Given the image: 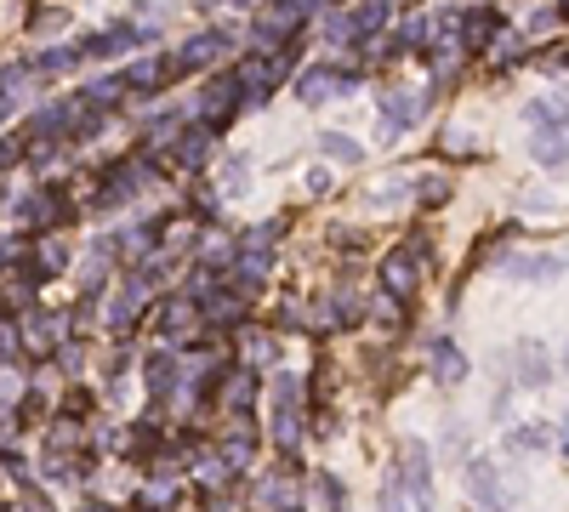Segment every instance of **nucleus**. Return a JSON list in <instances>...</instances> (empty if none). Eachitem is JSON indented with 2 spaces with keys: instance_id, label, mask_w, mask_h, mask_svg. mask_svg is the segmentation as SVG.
I'll list each match as a JSON object with an SVG mask.
<instances>
[{
  "instance_id": "12",
  "label": "nucleus",
  "mask_w": 569,
  "mask_h": 512,
  "mask_svg": "<svg viewBox=\"0 0 569 512\" xmlns=\"http://www.w3.org/2000/svg\"><path fill=\"white\" fill-rule=\"evenodd\" d=\"M222 46H228V29H211V35H194V40L177 52V69H205L211 57L222 52Z\"/></svg>"
},
{
  "instance_id": "32",
  "label": "nucleus",
  "mask_w": 569,
  "mask_h": 512,
  "mask_svg": "<svg viewBox=\"0 0 569 512\" xmlns=\"http://www.w3.org/2000/svg\"><path fill=\"white\" fill-rule=\"evenodd\" d=\"M405 194H410L405 182H381V189H376L371 199H376V206H393V199H405Z\"/></svg>"
},
{
  "instance_id": "38",
  "label": "nucleus",
  "mask_w": 569,
  "mask_h": 512,
  "mask_svg": "<svg viewBox=\"0 0 569 512\" xmlns=\"http://www.w3.org/2000/svg\"><path fill=\"white\" fill-rule=\"evenodd\" d=\"M80 512H109V507H103V501H86V507H80Z\"/></svg>"
},
{
  "instance_id": "13",
  "label": "nucleus",
  "mask_w": 569,
  "mask_h": 512,
  "mask_svg": "<svg viewBox=\"0 0 569 512\" xmlns=\"http://www.w3.org/2000/svg\"><path fill=\"white\" fill-rule=\"evenodd\" d=\"M433 376L444 387H456L461 376H467V353H461L456 341H433Z\"/></svg>"
},
{
  "instance_id": "5",
  "label": "nucleus",
  "mask_w": 569,
  "mask_h": 512,
  "mask_svg": "<svg viewBox=\"0 0 569 512\" xmlns=\"http://www.w3.org/2000/svg\"><path fill=\"white\" fill-rule=\"evenodd\" d=\"M416 279H422V268H416V256H410V251H393L388 262H381V290H388V297H410Z\"/></svg>"
},
{
  "instance_id": "35",
  "label": "nucleus",
  "mask_w": 569,
  "mask_h": 512,
  "mask_svg": "<svg viewBox=\"0 0 569 512\" xmlns=\"http://www.w3.org/2000/svg\"><path fill=\"white\" fill-rule=\"evenodd\" d=\"M444 194H450V189H444V182H439V177H433V182H422V199H427V206H439V199H444Z\"/></svg>"
},
{
  "instance_id": "21",
  "label": "nucleus",
  "mask_w": 569,
  "mask_h": 512,
  "mask_svg": "<svg viewBox=\"0 0 569 512\" xmlns=\"http://www.w3.org/2000/svg\"><path fill=\"white\" fill-rule=\"evenodd\" d=\"M273 444H280V449H297V444H302V415H297V410H280V405H273Z\"/></svg>"
},
{
  "instance_id": "22",
  "label": "nucleus",
  "mask_w": 569,
  "mask_h": 512,
  "mask_svg": "<svg viewBox=\"0 0 569 512\" xmlns=\"http://www.w3.org/2000/svg\"><path fill=\"white\" fill-rule=\"evenodd\" d=\"M496 29H501V18H496L490 6L467 12V46H490V40H496Z\"/></svg>"
},
{
  "instance_id": "37",
  "label": "nucleus",
  "mask_w": 569,
  "mask_h": 512,
  "mask_svg": "<svg viewBox=\"0 0 569 512\" xmlns=\"http://www.w3.org/2000/svg\"><path fill=\"white\" fill-rule=\"evenodd\" d=\"M12 160H18V143H0V171H6Z\"/></svg>"
},
{
  "instance_id": "16",
  "label": "nucleus",
  "mask_w": 569,
  "mask_h": 512,
  "mask_svg": "<svg viewBox=\"0 0 569 512\" xmlns=\"http://www.w3.org/2000/svg\"><path fill=\"white\" fill-rule=\"evenodd\" d=\"M205 319L211 324H239L245 319V297H239V290H217V297H205Z\"/></svg>"
},
{
  "instance_id": "4",
  "label": "nucleus",
  "mask_w": 569,
  "mask_h": 512,
  "mask_svg": "<svg viewBox=\"0 0 569 512\" xmlns=\"http://www.w3.org/2000/svg\"><path fill=\"white\" fill-rule=\"evenodd\" d=\"M148 40H154V29L120 23V29H109V35H91L80 52H86V57H114V52H131V46H148Z\"/></svg>"
},
{
  "instance_id": "6",
  "label": "nucleus",
  "mask_w": 569,
  "mask_h": 512,
  "mask_svg": "<svg viewBox=\"0 0 569 512\" xmlns=\"http://www.w3.org/2000/svg\"><path fill=\"white\" fill-rule=\"evenodd\" d=\"M234 103H239V80H234V74H228V80H211L205 97H199V120H205V126H217L222 114H234Z\"/></svg>"
},
{
  "instance_id": "28",
  "label": "nucleus",
  "mask_w": 569,
  "mask_h": 512,
  "mask_svg": "<svg viewBox=\"0 0 569 512\" xmlns=\"http://www.w3.org/2000/svg\"><path fill=\"white\" fill-rule=\"evenodd\" d=\"M160 324H165V331H188V324H194V302H172V307H165V314H160Z\"/></svg>"
},
{
  "instance_id": "19",
  "label": "nucleus",
  "mask_w": 569,
  "mask_h": 512,
  "mask_svg": "<svg viewBox=\"0 0 569 512\" xmlns=\"http://www.w3.org/2000/svg\"><path fill=\"white\" fill-rule=\"evenodd\" d=\"M381 18H388V0H359V12H353V35H359V40H371L376 35V29H381Z\"/></svg>"
},
{
  "instance_id": "7",
  "label": "nucleus",
  "mask_w": 569,
  "mask_h": 512,
  "mask_svg": "<svg viewBox=\"0 0 569 512\" xmlns=\"http://www.w3.org/2000/svg\"><path fill=\"white\" fill-rule=\"evenodd\" d=\"M23 216H29L35 228H46V222H69V199H63V189L29 194V199H23Z\"/></svg>"
},
{
  "instance_id": "33",
  "label": "nucleus",
  "mask_w": 569,
  "mask_h": 512,
  "mask_svg": "<svg viewBox=\"0 0 569 512\" xmlns=\"http://www.w3.org/2000/svg\"><path fill=\"white\" fill-rule=\"evenodd\" d=\"M0 359H18V331H12V324H0Z\"/></svg>"
},
{
  "instance_id": "10",
  "label": "nucleus",
  "mask_w": 569,
  "mask_h": 512,
  "mask_svg": "<svg viewBox=\"0 0 569 512\" xmlns=\"http://www.w3.org/2000/svg\"><path fill=\"white\" fill-rule=\"evenodd\" d=\"M518 376H524V387H547L552 382V353L541 348V341H518Z\"/></svg>"
},
{
  "instance_id": "18",
  "label": "nucleus",
  "mask_w": 569,
  "mask_h": 512,
  "mask_svg": "<svg viewBox=\"0 0 569 512\" xmlns=\"http://www.w3.org/2000/svg\"><path fill=\"white\" fill-rule=\"evenodd\" d=\"M205 148H211V126H194L188 137H177V160H182V171H199Z\"/></svg>"
},
{
  "instance_id": "27",
  "label": "nucleus",
  "mask_w": 569,
  "mask_h": 512,
  "mask_svg": "<svg viewBox=\"0 0 569 512\" xmlns=\"http://www.w3.org/2000/svg\"><path fill=\"white\" fill-rule=\"evenodd\" d=\"M319 501H325L331 512L347 507V490H342V478H336V473H319Z\"/></svg>"
},
{
  "instance_id": "26",
  "label": "nucleus",
  "mask_w": 569,
  "mask_h": 512,
  "mask_svg": "<svg viewBox=\"0 0 569 512\" xmlns=\"http://www.w3.org/2000/svg\"><path fill=\"white\" fill-rule=\"evenodd\" d=\"M319 154H331V160H359V143H353V137L325 131V137H319Z\"/></svg>"
},
{
  "instance_id": "20",
  "label": "nucleus",
  "mask_w": 569,
  "mask_h": 512,
  "mask_svg": "<svg viewBox=\"0 0 569 512\" xmlns=\"http://www.w3.org/2000/svg\"><path fill=\"white\" fill-rule=\"evenodd\" d=\"M558 422H530V427H518V449H558Z\"/></svg>"
},
{
  "instance_id": "8",
  "label": "nucleus",
  "mask_w": 569,
  "mask_h": 512,
  "mask_svg": "<svg viewBox=\"0 0 569 512\" xmlns=\"http://www.w3.org/2000/svg\"><path fill=\"white\" fill-rule=\"evenodd\" d=\"M143 382H148L154 399H165V393H172V382H177V353L172 348H154L148 359H143Z\"/></svg>"
},
{
  "instance_id": "31",
  "label": "nucleus",
  "mask_w": 569,
  "mask_h": 512,
  "mask_svg": "<svg viewBox=\"0 0 569 512\" xmlns=\"http://www.w3.org/2000/svg\"><path fill=\"white\" fill-rule=\"evenodd\" d=\"M57 365H63V370H80V341H57Z\"/></svg>"
},
{
  "instance_id": "1",
  "label": "nucleus",
  "mask_w": 569,
  "mask_h": 512,
  "mask_svg": "<svg viewBox=\"0 0 569 512\" xmlns=\"http://www.w3.org/2000/svg\"><path fill=\"white\" fill-rule=\"evenodd\" d=\"M297 23H302V0H280V6H268L263 18H256V40L280 46V40L297 35Z\"/></svg>"
},
{
  "instance_id": "24",
  "label": "nucleus",
  "mask_w": 569,
  "mask_h": 512,
  "mask_svg": "<svg viewBox=\"0 0 569 512\" xmlns=\"http://www.w3.org/2000/svg\"><path fill=\"white\" fill-rule=\"evenodd\" d=\"M513 279H558V256H535V262H506Z\"/></svg>"
},
{
  "instance_id": "30",
  "label": "nucleus",
  "mask_w": 569,
  "mask_h": 512,
  "mask_svg": "<svg viewBox=\"0 0 569 512\" xmlns=\"http://www.w3.org/2000/svg\"><path fill=\"white\" fill-rule=\"evenodd\" d=\"M444 449H450V456H467V427H444Z\"/></svg>"
},
{
  "instance_id": "39",
  "label": "nucleus",
  "mask_w": 569,
  "mask_h": 512,
  "mask_svg": "<svg viewBox=\"0 0 569 512\" xmlns=\"http://www.w3.org/2000/svg\"><path fill=\"white\" fill-rule=\"evenodd\" d=\"M12 114V97H0V120H6Z\"/></svg>"
},
{
  "instance_id": "25",
  "label": "nucleus",
  "mask_w": 569,
  "mask_h": 512,
  "mask_svg": "<svg viewBox=\"0 0 569 512\" xmlns=\"http://www.w3.org/2000/svg\"><path fill=\"white\" fill-rule=\"evenodd\" d=\"M245 189H251V177H245V154H234V160H228L222 165V194H245Z\"/></svg>"
},
{
  "instance_id": "2",
  "label": "nucleus",
  "mask_w": 569,
  "mask_h": 512,
  "mask_svg": "<svg viewBox=\"0 0 569 512\" xmlns=\"http://www.w3.org/2000/svg\"><path fill=\"white\" fill-rule=\"evenodd\" d=\"M405 478H410V495H416V507L422 512H433V467H427V449H422V439H410L405 444Z\"/></svg>"
},
{
  "instance_id": "14",
  "label": "nucleus",
  "mask_w": 569,
  "mask_h": 512,
  "mask_svg": "<svg viewBox=\"0 0 569 512\" xmlns=\"http://www.w3.org/2000/svg\"><path fill=\"white\" fill-rule=\"evenodd\" d=\"M467 484H473V501H479V507H496V501H501V473L490 467V461H473V467H467Z\"/></svg>"
},
{
  "instance_id": "23",
  "label": "nucleus",
  "mask_w": 569,
  "mask_h": 512,
  "mask_svg": "<svg viewBox=\"0 0 569 512\" xmlns=\"http://www.w3.org/2000/svg\"><path fill=\"white\" fill-rule=\"evenodd\" d=\"M273 405H280V410H297V405H302V376L280 370V376H273Z\"/></svg>"
},
{
  "instance_id": "11",
  "label": "nucleus",
  "mask_w": 569,
  "mask_h": 512,
  "mask_svg": "<svg viewBox=\"0 0 569 512\" xmlns=\"http://www.w3.org/2000/svg\"><path fill=\"white\" fill-rule=\"evenodd\" d=\"M217 393H222V405L234 410V415H245L256 405V376L251 370H234V376H217Z\"/></svg>"
},
{
  "instance_id": "15",
  "label": "nucleus",
  "mask_w": 569,
  "mask_h": 512,
  "mask_svg": "<svg viewBox=\"0 0 569 512\" xmlns=\"http://www.w3.org/2000/svg\"><path fill=\"white\" fill-rule=\"evenodd\" d=\"M381 114H388V137H398V131H405V126H416L422 103H416V97H405V91H393V97L381 103Z\"/></svg>"
},
{
  "instance_id": "9",
  "label": "nucleus",
  "mask_w": 569,
  "mask_h": 512,
  "mask_svg": "<svg viewBox=\"0 0 569 512\" xmlns=\"http://www.w3.org/2000/svg\"><path fill=\"white\" fill-rule=\"evenodd\" d=\"M143 302H148V279H126L120 297H114V307H109V324H114V331H126V324L143 314Z\"/></svg>"
},
{
  "instance_id": "3",
  "label": "nucleus",
  "mask_w": 569,
  "mask_h": 512,
  "mask_svg": "<svg viewBox=\"0 0 569 512\" xmlns=\"http://www.w3.org/2000/svg\"><path fill=\"white\" fill-rule=\"evenodd\" d=\"M359 80L353 74H342V69H307V80L297 86L302 91V103L314 108V103H331V97H342V91H353Z\"/></svg>"
},
{
  "instance_id": "17",
  "label": "nucleus",
  "mask_w": 569,
  "mask_h": 512,
  "mask_svg": "<svg viewBox=\"0 0 569 512\" xmlns=\"http://www.w3.org/2000/svg\"><path fill=\"white\" fill-rule=\"evenodd\" d=\"M251 449H256V439H251V427H234V432H228V439H222V461H228V473H239L245 467V461H251Z\"/></svg>"
},
{
  "instance_id": "36",
  "label": "nucleus",
  "mask_w": 569,
  "mask_h": 512,
  "mask_svg": "<svg viewBox=\"0 0 569 512\" xmlns=\"http://www.w3.org/2000/svg\"><path fill=\"white\" fill-rule=\"evenodd\" d=\"M381 512H405V495H398V484H393L388 495H381Z\"/></svg>"
},
{
  "instance_id": "29",
  "label": "nucleus",
  "mask_w": 569,
  "mask_h": 512,
  "mask_svg": "<svg viewBox=\"0 0 569 512\" xmlns=\"http://www.w3.org/2000/svg\"><path fill=\"white\" fill-rule=\"evenodd\" d=\"M245 353H251V359H273L280 348H273V341H268L263 331H251V336H245Z\"/></svg>"
},
{
  "instance_id": "34",
  "label": "nucleus",
  "mask_w": 569,
  "mask_h": 512,
  "mask_svg": "<svg viewBox=\"0 0 569 512\" xmlns=\"http://www.w3.org/2000/svg\"><path fill=\"white\" fill-rule=\"evenodd\" d=\"M69 63H74V52H46L40 57V69H69Z\"/></svg>"
}]
</instances>
